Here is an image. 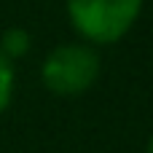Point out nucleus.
Returning a JSON list of instances; mask_svg holds the SVG:
<instances>
[{
	"instance_id": "1",
	"label": "nucleus",
	"mask_w": 153,
	"mask_h": 153,
	"mask_svg": "<svg viewBox=\"0 0 153 153\" xmlns=\"http://www.w3.org/2000/svg\"><path fill=\"white\" fill-rule=\"evenodd\" d=\"M145 0H65L67 22L89 46L118 43L140 19Z\"/></svg>"
},
{
	"instance_id": "2",
	"label": "nucleus",
	"mask_w": 153,
	"mask_h": 153,
	"mask_svg": "<svg viewBox=\"0 0 153 153\" xmlns=\"http://www.w3.org/2000/svg\"><path fill=\"white\" fill-rule=\"evenodd\" d=\"M100 78V54L89 43H62L40 65V81L51 94L78 97Z\"/></svg>"
},
{
	"instance_id": "3",
	"label": "nucleus",
	"mask_w": 153,
	"mask_h": 153,
	"mask_svg": "<svg viewBox=\"0 0 153 153\" xmlns=\"http://www.w3.org/2000/svg\"><path fill=\"white\" fill-rule=\"evenodd\" d=\"M30 48H32L30 30H24V27H8V30L0 32V54L5 59H11V62L24 59L30 54Z\"/></svg>"
},
{
	"instance_id": "4",
	"label": "nucleus",
	"mask_w": 153,
	"mask_h": 153,
	"mask_svg": "<svg viewBox=\"0 0 153 153\" xmlns=\"http://www.w3.org/2000/svg\"><path fill=\"white\" fill-rule=\"evenodd\" d=\"M13 86H16V70H13V62L5 59V56L0 54V116L11 108Z\"/></svg>"
},
{
	"instance_id": "5",
	"label": "nucleus",
	"mask_w": 153,
	"mask_h": 153,
	"mask_svg": "<svg viewBox=\"0 0 153 153\" xmlns=\"http://www.w3.org/2000/svg\"><path fill=\"white\" fill-rule=\"evenodd\" d=\"M145 153H153V132H151V137H148V145H145Z\"/></svg>"
}]
</instances>
